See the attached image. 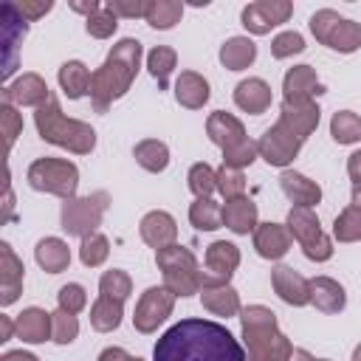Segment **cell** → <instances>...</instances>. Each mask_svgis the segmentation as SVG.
<instances>
[{
    "mask_svg": "<svg viewBox=\"0 0 361 361\" xmlns=\"http://www.w3.org/2000/svg\"><path fill=\"white\" fill-rule=\"evenodd\" d=\"M152 361H248V355L226 324L180 319L161 333L152 347Z\"/></svg>",
    "mask_w": 361,
    "mask_h": 361,
    "instance_id": "obj_1",
    "label": "cell"
},
{
    "mask_svg": "<svg viewBox=\"0 0 361 361\" xmlns=\"http://www.w3.org/2000/svg\"><path fill=\"white\" fill-rule=\"evenodd\" d=\"M141 56L144 48L135 37H124L110 48L107 59L93 71L90 79V104L96 113H104L113 102H118L130 90V85L138 76Z\"/></svg>",
    "mask_w": 361,
    "mask_h": 361,
    "instance_id": "obj_2",
    "label": "cell"
},
{
    "mask_svg": "<svg viewBox=\"0 0 361 361\" xmlns=\"http://www.w3.org/2000/svg\"><path fill=\"white\" fill-rule=\"evenodd\" d=\"M240 336L248 361H288L293 353L290 338L279 330L276 313L265 305H248L240 310Z\"/></svg>",
    "mask_w": 361,
    "mask_h": 361,
    "instance_id": "obj_3",
    "label": "cell"
},
{
    "mask_svg": "<svg viewBox=\"0 0 361 361\" xmlns=\"http://www.w3.org/2000/svg\"><path fill=\"white\" fill-rule=\"evenodd\" d=\"M34 127H37L42 141H48L54 147H62L73 155H90L96 149V130L87 121L65 116L54 96H51L48 104H42L34 113Z\"/></svg>",
    "mask_w": 361,
    "mask_h": 361,
    "instance_id": "obj_4",
    "label": "cell"
},
{
    "mask_svg": "<svg viewBox=\"0 0 361 361\" xmlns=\"http://www.w3.org/2000/svg\"><path fill=\"white\" fill-rule=\"evenodd\" d=\"M155 265L164 274V285L175 296L183 299V296L200 293V265H197V257L189 248L172 243V245L155 251Z\"/></svg>",
    "mask_w": 361,
    "mask_h": 361,
    "instance_id": "obj_5",
    "label": "cell"
},
{
    "mask_svg": "<svg viewBox=\"0 0 361 361\" xmlns=\"http://www.w3.org/2000/svg\"><path fill=\"white\" fill-rule=\"evenodd\" d=\"M25 180L34 192H45V195H56L62 200H71V197H76V189H79V166L68 158L45 155V158L31 161Z\"/></svg>",
    "mask_w": 361,
    "mask_h": 361,
    "instance_id": "obj_6",
    "label": "cell"
},
{
    "mask_svg": "<svg viewBox=\"0 0 361 361\" xmlns=\"http://www.w3.org/2000/svg\"><path fill=\"white\" fill-rule=\"evenodd\" d=\"M107 209H110V195L104 189L82 195V197H71L59 209V226H62V231L68 237H79L82 240V237L93 234L102 226Z\"/></svg>",
    "mask_w": 361,
    "mask_h": 361,
    "instance_id": "obj_7",
    "label": "cell"
},
{
    "mask_svg": "<svg viewBox=\"0 0 361 361\" xmlns=\"http://www.w3.org/2000/svg\"><path fill=\"white\" fill-rule=\"evenodd\" d=\"M310 34L338 54H355L361 48V23L341 17L333 8H319L310 17Z\"/></svg>",
    "mask_w": 361,
    "mask_h": 361,
    "instance_id": "obj_8",
    "label": "cell"
},
{
    "mask_svg": "<svg viewBox=\"0 0 361 361\" xmlns=\"http://www.w3.org/2000/svg\"><path fill=\"white\" fill-rule=\"evenodd\" d=\"M175 293L166 288V285H152L147 288L138 302H135V310H133V327L138 333H155L175 310Z\"/></svg>",
    "mask_w": 361,
    "mask_h": 361,
    "instance_id": "obj_9",
    "label": "cell"
},
{
    "mask_svg": "<svg viewBox=\"0 0 361 361\" xmlns=\"http://www.w3.org/2000/svg\"><path fill=\"white\" fill-rule=\"evenodd\" d=\"M290 14H293L290 0H257V3H248L240 11V23L248 34L262 37V34H271V28L288 23Z\"/></svg>",
    "mask_w": 361,
    "mask_h": 361,
    "instance_id": "obj_10",
    "label": "cell"
},
{
    "mask_svg": "<svg viewBox=\"0 0 361 361\" xmlns=\"http://www.w3.org/2000/svg\"><path fill=\"white\" fill-rule=\"evenodd\" d=\"M257 149H259V158L268 164V166H279V169H288L293 164V158L299 155L302 149V141L285 127V124H271L259 141H257Z\"/></svg>",
    "mask_w": 361,
    "mask_h": 361,
    "instance_id": "obj_11",
    "label": "cell"
},
{
    "mask_svg": "<svg viewBox=\"0 0 361 361\" xmlns=\"http://www.w3.org/2000/svg\"><path fill=\"white\" fill-rule=\"evenodd\" d=\"M203 268L206 271H200V288L214 282H231L234 271L240 268V248L228 240H214L212 245H206Z\"/></svg>",
    "mask_w": 361,
    "mask_h": 361,
    "instance_id": "obj_12",
    "label": "cell"
},
{
    "mask_svg": "<svg viewBox=\"0 0 361 361\" xmlns=\"http://www.w3.org/2000/svg\"><path fill=\"white\" fill-rule=\"evenodd\" d=\"M322 110L313 99H282L279 104V124H285L302 144L316 133Z\"/></svg>",
    "mask_w": 361,
    "mask_h": 361,
    "instance_id": "obj_13",
    "label": "cell"
},
{
    "mask_svg": "<svg viewBox=\"0 0 361 361\" xmlns=\"http://www.w3.org/2000/svg\"><path fill=\"white\" fill-rule=\"evenodd\" d=\"M0 99H3V104L37 107V110H39L42 104L51 102V90H48V82H45L39 73L28 71V73L17 76L14 82H8V85L3 87V93H0Z\"/></svg>",
    "mask_w": 361,
    "mask_h": 361,
    "instance_id": "obj_14",
    "label": "cell"
},
{
    "mask_svg": "<svg viewBox=\"0 0 361 361\" xmlns=\"http://www.w3.org/2000/svg\"><path fill=\"white\" fill-rule=\"evenodd\" d=\"M23 279H25V265L14 254L8 243H0V305L8 307L20 299L23 293Z\"/></svg>",
    "mask_w": 361,
    "mask_h": 361,
    "instance_id": "obj_15",
    "label": "cell"
},
{
    "mask_svg": "<svg viewBox=\"0 0 361 361\" xmlns=\"http://www.w3.org/2000/svg\"><path fill=\"white\" fill-rule=\"evenodd\" d=\"M271 285L276 290V296L285 305L293 307H305L310 305V279H305L299 271H293L290 265H276L271 271Z\"/></svg>",
    "mask_w": 361,
    "mask_h": 361,
    "instance_id": "obj_16",
    "label": "cell"
},
{
    "mask_svg": "<svg viewBox=\"0 0 361 361\" xmlns=\"http://www.w3.org/2000/svg\"><path fill=\"white\" fill-rule=\"evenodd\" d=\"M138 234H141V240H144L149 248L161 251V248H166V245H172V243L178 240V223H175V217H172L169 212L152 209V212H147V214L141 217Z\"/></svg>",
    "mask_w": 361,
    "mask_h": 361,
    "instance_id": "obj_17",
    "label": "cell"
},
{
    "mask_svg": "<svg viewBox=\"0 0 361 361\" xmlns=\"http://www.w3.org/2000/svg\"><path fill=\"white\" fill-rule=\"evenodd\" d=\"M290 243H293V237H290L285 223H271L268 220V223H259L254 228V248L262 259H271V262L282 259L290 251Z\"/></svg>",
    "mask_w": 361,
    "mask_h": 361,
    "instance_id": "obj_18",
    "label": "cell"
},
{
    "mask_svg": "<svg viewBox=\"0 0 361 361\" xmlns=\"http://www.w3.org/2000/svg\"><path fill=\"white\" fill-rule=\"evenodd\" d=\"M279 189L282 195L293 203V206H319L322 203V186L316 180H310L307 175L296 172V169H282L279 172Z\"/></svg>",
    "mask_w": 361,
    "mask_h": 361,
    "instance_id": "obj_19",
    "label": "cell"
},
{
    "mask_svg": "<svg viewBox=\"0 0 361 361\" xmlns=\"http://www.w3.org/2000/svg\"><path fill=\"white\" fill-rule=\"evenodd\" d=\"M14 327H17V338L25 341V344H42L54 336V322H51V313L45 307H23V313L14 319Z\"/></svg>",
    "mask_w": 361,
    "mask_h": 361,
    "instance_id": "obj_20",
    "label": "cell"
},
{
    "mask_svg": "<svg viewBox=\"0 0 361 361\" xmlns=\"http://www.w3.org/2000/svg\"><path fill=\"white\" fill-rule=\"evenodd\" d=\"M274 96H271V85L259 76H248L243 82H237L234 87V104L243 110V113H251V116H259L271 107Z\"/></svg>",
    "mask_w": 361,
    "mask_h": 361,
    "instance_id": "obj_21",
    "label": "cell"
},
{
    "mask_svg": "<svg viewBox=\"0 0 361 361\" xmlns=\"http://www.w3.org/2000/svg\"><path fill=\"white\" fill-rule=\"evenodd\" d=\"M206 135H209V141H212L214 147H220V149H228V147L240 144L243 138H248L243 121H240L237 116L226 113V110L209 113V118H206Z\"/></svg>",
    "mask_w": 361,
    "mask_h": 361,
    "instance_id": "obj_22",
    "label": "cell"
},
{
    "mask_svg": "<svg viewBox=\"0 0 361 361\" xmlns=\"http://www.w3.org/2000/svg\"><path fill=\"white\" fill-rule=\"evenodd\" d=\"M212 96V87H209V79L197 71H180L178 79H175V99L180 107L186 110H200Z\"/></svg>",
    "mask_w": 361,
    "mask_h": 361,
    "instance_id": "obj_23",
    "label": "cell"
},
{
    "mask_svg": "<svg viewBox=\"0 0 361 361\" xmlns=\"http://www.w3.org/2000/svg\"><path fill=\"white\" fill-rule=\"evenodd\" d=\"M257 217H259V209L248 195L231 197L223 203V226L234 234H254V228L259 226Z\"/></svg>",
    "mask_w": 361,
    "mask_h": 361,
    "instance_id": "obj_24",
    "label": "cell"
},
{
    "mask_svg": "<svg viewBox=\"0 0 361 361\" xmlns=\"http://www.w3.org/2000/svg\"><path fill=\"white\" fill-rule=\"evenodd\" d=\"M310 305L322 313H341L347 307L344 285L333 276H313L310 279Z\"/></svg>",
    "mask_w": 361,
    "mask_h": 361,
    "instance_id": "obj_25",
    "label": "cell"
},
{
    "mask_svg": "<svg viewBox=\"0 0 361 361\" xmlns=\"http://www.w3.org/2000/svg\"><path fill=\"white\" fill-rule=\"evenodd\" d=\"M200 305L212 313V316H237L243 310L240 305V293L231 288V282H214V285H203L200 288Z\"/></svg>",
    "mask_w": 361,
    "mask_h": 361,
    "instance_id": "obj_26",
    "label": "cell"
},
{
    "mask_svg": "<svg viewBox=\"0 0 361 361\" xmlns=\"http://www.w3.org/2000/svg\"><path fill=\"white\" fill-rule=\"evenodd\" d=\"M319 93H324V85L319 82V76L310 65H293L282 76V96L285 99H313Z\"/></svg>",
    "mask_w": 361,
    "mask_h": 361,
    "instance_id": "obj_27",
    "label": "cell"
},
{
    "mask_svg": "<svg viewBox=\"0 0 361 361\" xmlns=\"http://www.w3.org/2000/svg\"><path fill=\"white\" fill-rule=\"evenodd\" d=\"M90 79H93V73L82 59H68L56 71V82H59L62 93L73 102L82 96H90Z\"/></svg>",
    "mask_w": 361,
    "mask_h": 361,
    "instance_id": "obj_28",
    "label": "cell"
},
{
    "mask_svg": "<svg viewBox=\"0 0 361 361\" xmlns=\"http://www.w3.org/2000/svg\"><path fill=\"white\" fill-rule=\"evenodd\" d=\"M285 226H288L290 237H293L302 248L310 245V243H316V240L324 234V231H322V223H319V214H316L313 209H307V206H290Z\"/></svg>",
    "mask_w": 361,
    "mask_h": 361,
    "instance_id": "obj_29",
    "label": "cell"
},
{
    "mask_svg": "<svg viewBox=\"0 0 361 361\" xmlns=\"http://www.w3.org/2000/svg\"><path fill=\"white\" fill-rule=\"evenodd\" d=\"M34 259L48 274H62L71 265V248L62 237H42L34 245Z\"/></svg>",
    "mask_w": 361,
    "mask_h": 361,
    "instance_id": "obj_30",
    "label": "cell"
},
{
    "mask_svg": "<svg viewBox=\"0 0 361 361\" xmlns=\"http://www.w3.org/2000/svg\"><path fill=\"white\" fill-rule=\"evenodd\" d=\"M220 65L226 71H245L254 65L257 59V45L251 37H228L223 45H220Z\"/></svg>",
    "mask_w": 361,
    "mask_h": 361,
    "instance_id": "obj_31",
    "label": "cell"
},
{
    "mask_svg": "<svg viewBox=\"0 0 361 361\" xmlns=\"http://www.w3.org/2000/svg\"><path fill=\"white\" fill-rule=\"evenodd\" d=\"M133 158L144 172L158 175V172H164L169 166V147L164 141H158V138H144V141H138L133 147Z\"/></svg>",
    "mask_w": 361,
    "mask_h": 361,
    "instance_id": "obj_32",
    "label": "cell"
},
{
    "mask_svg": "<svg viewBox=\"0 0 361 361\" xmlns=\"http://www.w3.org/2000/svg\"><path fill=\"white\" fill-rule=\"evenodd\" d=\"M183 17V3L178 0H147V25L155 28V31H169L180 23Z\"/></svg>",
    "mask_w": 361,
    "mask_h": 361,
    "instance_id": "obj_33",
    "label": "cell"
},
{
    "mask_svg": "<svg viewBox=\"0 0 361 361\" xmlns=\"http://www.w3.org/2000/svg\"><path fill=\"white\" fill-rule=\"evenodd\" d=\"M121 319H124V305L116 302V299L99 296V299L90 305V327L99 330V333H113V330H118Z\"/></svg>",
    "mask_w": 361,
    "mask_h": 361,
    "instance_id": "obj_34",
    "label": "cell"
},
{
    "mask_svg": "<svg viewBox=\"0 0 361 361\" xmlns=\"http://www.w3.org/2000/svg\"><path fill=\"white\" fill-rule=\"evenodd\" d=\"M189 223L197 231H217L223 226V206L212 197H195V203L189 206Z\"/></svg>",
    "mask_w": 361,
    "mask_h": 361,
    "instance_id": "obj_35",
    "label": "cell"
},
{
    "mask_svg": "<svg viewBox=\"0 0 361 361\" xmlns=\"http://www.w3.org/2000/svg\"><path fill=\"white\" fill-rule=\"evenodd\" d=\"M175 65H178V54H175V48H169V45H155V48L147 54V71H149V76L158 82V87H166V85H169V76H172Z\"/></svg>",
    "mask_w": 361,
    "mask_h": 361,
    "instance_id": "obj_36",
    "label": "cell"
},
{
    "mask_svg": "<svg viewBox=\"0 0 361 361\" xmlns=\"http://www.w3.org/2000/svg\"><path fill=\"white\" fill-rule=\"evenodd\" d=\"M330 135L336 144H358L361 141V116L353 110H338L330 118Z\"/></svg>",
    "mask_w": 361,
    "mask_h": 361,
    "instance_id": "obj_37",
    "label": "cell"
},
{
    "mask_svg": "<svg viewBox=\"0 0 361 361\" xmlns=\"http://www.w3.org/2000/svg\"><path fill=\"white\" fill-rule=\"evenodd\" d=\"M130 293H133V279H130L127 271L110 268V271L102 274V279H99V296H107V299H116V302L124 305L130 299Z\"/></svg>",
    "mask_w": 361,
    "mask_h": 361,
    "instance_id": "obj_38",
    "label": "cell"
},
{
    "mask_svg": "<svg viewBox=\"0 0 361 361\" xmlns=\"http://www.w3.org/2000/svg\"><path fill=\"white\" fill-rule=\"evenodd\" d=\"M110 257V240L102 234V231H93L87 237H82L79 243V259L85 268H99L104 265Z\"/></svg>",
    "mask_w": 361,
    "mask_h": 361,
    "instance_id": "obj_39",
    "label": "cell"
},
{
    "mask_svg": "<svg viewBox=\"0 0 361 361\" xmlns=\"http://www.w3.org/2000/svg\"><path fill=\"white\" fill-rule=\"evenodd\" d=\"M186 183H189V192L195 197H212L217 192V169H212L206 161H197L189 166Z\"/></svg>",
    "mask_w": 361,
    "mask_h": 361,
    "instance_id": "obj_40",
    "label": "cell"
},
{
    "mask_svg": "<svg viewBox=\"0 0 361 361\" xmlns=\"http://www.w3.org/2000/svg\"><path fill=\"white\" fill-rule=\"evenodd\" d=\"M333 237L338 243H358L361 240V209H355L353 203L341 209L333 220Z\"/></svg>",
    "mask_w": 361,
    "mask_h": 361,
    "instance_id": "obj_41",
    "label": "cell"
},
{
    "mask_svg": "<svg viewBox=\"0 0 361 361\" xmlns=\"http://www.w3.org/2000/svg\"><path fill=\"white\" fill-rule=\"evenodd\" d=\"M116 28H118V17H116L107 6H102L96 14H90V17L85 20V31H87L93 39H110V37L116 34Z\"/></svg>",
    "mask_w": 361,
    "mask_h": 361,
    "instance_id": "obj_42",
    "label": "cell"
},
{
    "mask_svg": "<svg viewBox=\"0 0 361 361\" xmlns=\"http://www.w3.org/2000/svg\"><path fill=\"white\" fill-rule=\"evenodd\" d=\"M257 158H259V149H257V141H251V138H243L240 144L223 149V164L231 166V169H245Z\"/></svg>",
    "mask_w": 361,
    "mask_h": 361,
    "instance_id": "obj_43",
    "label": "cell"
},
{
    "mask_svg": "<svg viewBox=\"0 0 361 361\" xmlns=\"http://www.w3.org/2000/svg\"><path fill=\"white\" fill-rule=\"evenodd\" d=\"M51 322H54V336H51V341H56V344H73L76 341V336H79V319L73 316V313H65V310H54L51 313Z\"/></svg>",
    "mask_w": 361,
    "mask_h": 361,
    "instance_id": "obj_44",
    "label": "cell"
},
{
    "mask_svg": "<svg viewBox=\"0 0 361 361\" xmlns=\"http://www.w3.org/2000/svg\"><path fill=\"white\" fill-rule=\"evenodd\" d=\"M307 45H305V37L299 31H279L274 39H271V56L274 59H288V56H296L302 54Z\"/></svg>",
    "mask_w": 361,
    "mask_h": 361,
    "instance_id": "obj_45",
    "label": "cell"
},
{
    "mask_svg": "<svg viewBox=\"0 0 361 361\" xmlns=\"http://www.w3.org/2000/svg\"><path fill=\"white\" fill-rule=\"evenodd\" d=\"M217 192L231 200V197H243L245 195V175L243 169H231V166H220L217 169Z\"/></svg>",
    "mask_w": 361,
    "mask_h": 361,
    "instance_id": "obj_46",
    "label": "cell"
},
{
    "mask_svg": "<svg viewBox=\"0 0 361 361\" xmlns=\"http://www.w3.org/2000/svg\"><path fill=\"white\" fill-rule=\"evenodd\" d=\"M56 305H59V310L76 316V313H82V310L87 307V290H85L79 282H68V285L59 288V293H56Z\"/></svg>",
    "mask_w": 361,
    "mask_h": 361,
    "instance_id": "obj_47",
    "label": "cell"
},
{
    "mask_svg": "<svg viewBox=\"0 0 361 361\" xmlns=\"http://www.w3.org/2000/svg\"><path fill=\"white\" fill-rule=\"evenodd\" d=\"M0 121H3V135H6V149L14 147L17 135L23 133V116L17 113L14 104H0Z\"/></svg>",
    "mask_w": 361,
    "mask_h": 361,
    "instance_id": "obj_48",
    "label": "cell"
},
{
    "mask_svg": "<svg viewBox=\"0 0 361 361\" xmlns=\"http://www.w3.org/2000/svg\"><path fill=\"white\" fill-rule=\"evenodd\" d=\"M104 6L116 17H127V20H135V17H144L147 14V0H107Z\"/></svg>",
    "mask_w": 361,
    "mask_h": 361,
    "instance_id": "obj_49",
    "label": "cell"
},
{
    "mask_svg": "<svg viewBox=\"0 0 361 361\" xmlns=\"http://www.w3.org/2000/svg\"><path fill=\"white\" fill-rule=\"evenodd\" d=\"M14 6H17V11H20L28 23H34V20L45 17V14L54 8V0H23V3H14Z\"/></svg>",
    "mask_w": 361,
    "mask_h": 361,
    "instance_id": "obj_50",
    "label": "cell"
},
{
    "mask_svg": "<svg viewBox=\"0 0 361 361\" xmlns=\"http://www.w3.org/2000/svg\"><path fill=\"white\" fill-rule=\"evenodd\" d=\"M347 175L353 183H361V149H355L350 158H347Z\"/></svg>",
    "mask_w": 361,
    "mask_h": 361,
    "instance_id": "obj_51",
    "label": "cell"
},
{
    "mask_svg": "<svg viewBox=\"0 0 361 361\" xmlns=\"http://www.w3.org/2000/svg\"><path fill=\"white\" fill-rule=\"evenodd\" d=\"M99 361H130V353L124 347H104L99 353Z\"/></svg>",
    "mask_w": 361,
    "mask_h": 361,
    "instance_id": "obj_52",
    "label": "cell"
},
{
    "mask_svg": "<svg viewBox=\"0 0 361 361\" xmlns=\"http://www.w3.org/2000/svg\"><path fill=\"white\" fill-rule=\"evenodd\" d=\"M17 336V327H14V319L11 316H0V341H8V338H14Z\"/></svg>",
    "mask_w": 361,
    "mask_h": 361,
    "instance_id": "obj_53",
    "label": "cell"
},
{
    "mask_svg": "<svg viewBox=\"0 0 361 361\" xmlns=\"http://www.w3.org/2000/svg\"><path fill=\"white\" fill-rule=\"evenodd\" d=\"M99 8H102V3H99V0H90V3H71V11L85 14V20H87L90 14H96Z\"/></svg>",
    "mask_w": 361,
    "mask_h": 361,
    "instance_id": "obj_54",
    "label": "cell"
},
{
    "mask_svg": "<svg viewBox=\"0 0 361 361\" xmlns=\"http://www.w3.org/2000/svg\"><path fill=\"white\" fill-rule=\"evenodd\" d=\"M0 361H39V358L28 350H8V353L0 355Z\"/></svg>",
    "mask_w": 361,
    "mask_h": 361,
    "instance_id": "obj_55",
    "label": "cell"
},
{
    "mask_svg": "<svg viewBox=\"0 0 361 361\" xmlns=\"http://www.w3.org/2000/svg\"><path fill=\"white\" fill-rule=\"evenodd\" d=\"M288 361H319V358H313L310 350H305V347H293V353H290Z\"/></svg>",
    "mask_w": 361,
    "mask_h": 361,
    "instance_id": "obj_56",
    "label": "cell"
},
{
    "mask_svg": "<svg viewBox=\"0 0 361 361\" xmlns=\"http://www.w3.org/2000/svg\"><path fill=\"white\" fill-rule=\"evenodd\" d=\"M350 197H353V206L361 209V183H353V195Z\"/></svg>",
    "mask_w": 361,
    "mask_h": 361,
    "instance_id": "obj_57",
    "label": "cell"
},
{
    "mask_svg": "<svg viewBox=\"0 0 361 361\" xmlns=\"http://www.w3.org/2000/svg\"><path fill=\"white\" fill-rule=\"evenodd\" d=\"M353 361H361V341H358L355 350H353Z\"/></svg>",
    "mask_w": 361,
    "mask_h": 361,
    "instance_id": "obj_58",
    "label": "cell"
},
{
    "mask_svg": "<svg viewBox=\"0 0 361 361\" xmlns=\"http://www.w3.org/2000/svg\"><path fill=\"white\" fill-rule=\"evenodd\" d=\"M130 361H144V358H138V355H130Z\"/></svg>",
    "mask_w": 361,
    "mask_h": 361,
    "instance_id": "obj_59",
    "label": "cell"
},
{
    "mask_svg": "<svg viewBox=\"0 0 361 361\" xmlns=\"http://www.w3.org/2000/svg\"><path fill=\"white\" fill-rule=\"evenodd\" d=\"M319 361H330V358H319Z\"/></svg>",
    "mask_w": 361,
    "mask_h": 361,
    "instance_id": "obj_60",
    "label": "cell"
}]
</instances>
